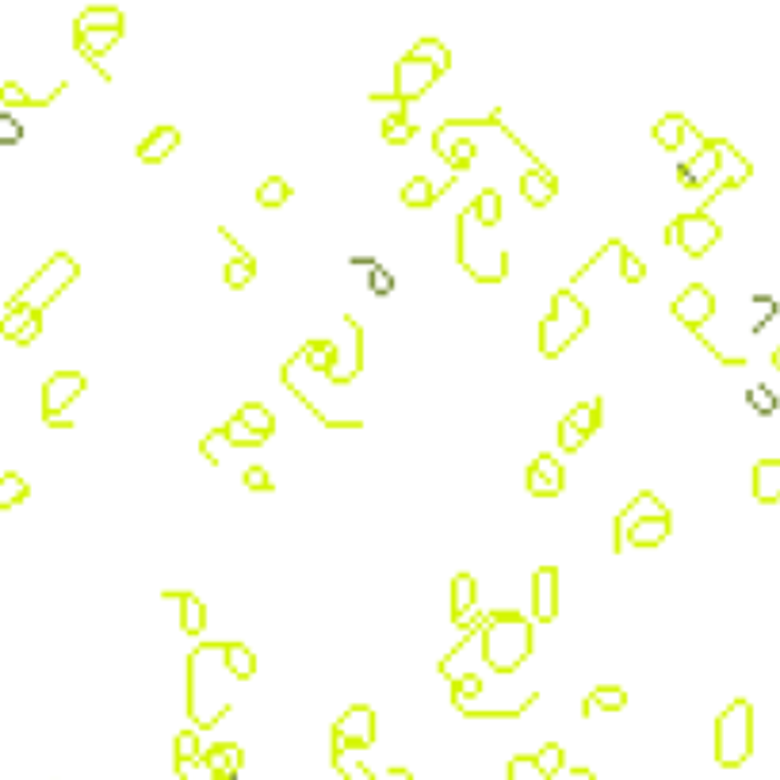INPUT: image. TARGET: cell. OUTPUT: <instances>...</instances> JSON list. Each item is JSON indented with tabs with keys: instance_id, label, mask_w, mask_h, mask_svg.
Here are the masks:
<instances>
[{
	"instance_id": "42",
	"label": "cell",
	"mask_w": 780,
	"mask_h": 780,
	"mask_svg": "<svg viewBox=\"0 0 780 780\" xmlns=\"http://www.w3.org/2000/svg\"><path fill=\"white\" fill-rule=\"evenodd\" d=\"M222 433H226V440H230V448H260V444H264L260 436H253L245 425H241L238 413H234L230 421H222Z\"/></svg>"
},
{
	"instance_id": "39",
	"label": "cell",
	"mask_w": 780,
	"mask_h": 780,
	"mask_svg": "<svg viewBox=\"0 0 780 780\" xmlns=\"http://www.w3.org/2000/svg\"><path fill=\"white\" fill-rule=\"evenodd\" d=\"M532 765H536V773H540L543 780H551L559 769H566V750L559 742H547V746H540V750L532 754Z\"/></svg>"
},
{
	"instance_id": "48",
	"label": "cell",
	"mask_w": 780,
	"mask_h": 780,
	"mask_svg": "<svg viewBox=\"0 0 780 780\" xmlns=\"http://www.w3.org/2000/svg\"><path fill=\"white\" fill-rule=\"evenodd\" d=\"M245 486H249V490H257V494L276 490V482H272V475H268L264 467H249V471H245Z\"/></svg>"
},
{
	"instance_id": "36",
	"label": "cell",
	"mask_w": 780,
	"mask_h": 780,
	"mask_svg": "<svg viewBox=\"0 0 780 780\" xmlns=\"http://www.w3.org/2000/svg\"><path fill=\"white\" fill-rule=\"evenodd\" d=\"M287 199H291V184H287L283 176H264V180H260L257 207H264V211H280Z\"/></svg>"
},
{
	"instance_id": "38",
	"label": "cell",
	"mask_w": 780,
	"mask_h": 780,
	"mask_svg": "<svg viewBox=\"0 0 780 780\" xmlns=\"http://www.w3.org/2000/svg\"><path fill=\"white\" fill-rule=\"evenodd\" d=\"M413 134H417V127L406 119V111L402 108L383 115V142H387V146H406Z\"/></svg>"
},
{
	"instance_id": "5",
	"label": "cell",
	"mask_w": 780,
	"mask_h": 780,
	"mask_svg": "<svg viewBox=\"0 0 780 780\" xmlns=\"http://www.w3.org/2000/svg\"><path fill=\"white\" fill-rule=\"evenodd\" d=\"M81 276V268H77V260L69 257V253H54V257L46 260L43 268L31 276V280L23 283L20 291L8 299V303L16 306H31V310H46V306L54 303V299H62V291L69 283Z\"/></svg>"
},
{
	"instance_id": "2",
	"label": "cell",
	"mask_w": 780,
	"mask_h": 780,
	"mask_svg": "<svg viewBox=\"0 0 780 780\" xmlns=\"http://www.w3.org/2000/svg\"><path fill=\"white\" fill-rule=\"evenodd\" d=\"M478 647H482V658L494 673H513L532 658L536 631L528 624V616L517 608L486 612L478 620Z\"/></svg>"
},
{
	"instance_id": "27",
	"label": "cell",
	"mask_w": 780,
	"mask_h": 780,
	"mask_svg": "<svg viewBox=\"0 0 780 780\" xmlns=\"http://www.w3.org/2000/svg\"><path fill=\"white\" fill-rule=\"evenodd\" d=\"M754 498L761 505L780 501V459H758L754 463Z\"/></svg>"
},
{
	"instance_id": "20",
	"label": "cell",
	"mask_w": 780,
	"mask_h": 780,
	"mask_svg": "<svg viewBox=\"0 0 780 780\" xmlns=\"http://www.w3.org/2000/svg\"><path fill=\"white\" fill-rule=\"evenodd\" d=\"M475 601H478V585L471 574H455L452 578V620L455 628H475L478 624V612H475Z\"/></svg>"
},
{
	"instance_id": "37",
	"label": "cell",
	"mask_w": 780,
	"mask_h": 780,
	"mask_svg": "<svg viewBox=\"0 0 780 780\" xmlns=\"http://www.w3.org/2000/svg\"><path fill=\"white\" fill-rule=\"evenodd\" d=\"M27 498H31V486L23 482V475H16V471L0 475V513L16 509V505H23Z\"/></svg>"
},
{
	"instance_id": "30",
	"label": "cell",
	"mask_w": 780,
	"mask_h": 780,
	"mask_svg": "<svg viewBox=\"0 0 780 780\" xmlns=\"http://www.w3.org/2000/svg\"><path fill=\"white\" fill-rule=\"evenodd\" d=\"M440 195H444V188H436L429 176H413L410 184L398 192V199H402V207H410V211H429V207H436Z\"/></svg>"
},
{
	"instance_id": "15",
	"label": "cell",
	"mask_w": 780,
	"mask_h": 780,
	"mask_svg": "<svg viewBox=\"0 0 780 780\" xmlns=\"http://www.w3.org/2000/svg\"><path fill=\"white\" fill-rule=\"evenodd\" d=\"M715 173H719V150H715V142H708V138H704V146L696 153L681 157V169H677L685 188H704V192L715 184Z\"/></svg>"
},
{
	"instance_id": "4",
	"label": "cell",
	"mask_w": 780,
	"mask_h": 780,
	"mask_svg": "<svg viewBox=\"0 0 780 780\" xmlns=\"http://www.w3.org/2000/svg\"><path fill=\"white\" fill-rule=\"evenodd\" d=\"M712 750L715 761L723 769H738L746 765L750 754H754V704L750 700H731L719 719H715V735H712Z\"/></svg>"
},
{
	"instance_id": "47",
	"label": "cell",
	"mask_w": 780,
	"mask_h": 780,
	"mask_svg": "<svg viewBox=\"0 0 780 780\" xmlns=\"http://www.w3.org/2000/svg\"><path fill=\"white\" fill-rule=\"evenodd\" d=\"M20 138H23V127L16 123V115L12 111H0V146H12Z\"/></svg>"
},
{
	"instance_id": "18",
	"label": "cell",
	"mask_w": 780,
	"mask_h": 780,
	"mask_svg": "<svg viewBox=\"0 0 780 780\" xmlns=\"http://www.w3.org/2000/svg\"><path fill=\"white\" fill-rule=\"evenodd\" d=\"M123 31H127V27H96V31H81V35H73V46H77V54H81V58H85L88 65H96L104 81H111V73H108V69H104L100 62H104V54H108L111 46L123 39Z\"/></svg>"
},
{
	"instance_id": "13",
	"label": "cell",
	"mask_w": 780,
	"mask_h": 780,
	"mask_svg": "<svg viewBox=\"0 0 780 780\" xmlns=\"http://www.w3.org/2000/svg\"><path fill=\"white\" fill-rule=\"evenodd\" d=\"M670 314L677 318V322L685 325V329H693V333H700L704 325L712 322V314H715V295L704 287V283H689L677 299H673L670 306Z\"/></svg>"
},
{
	"instance_id": "9",
	"label": "cell",
	"mask_w": 780,
	"mask_h": 780,
	"mask_svg": "<svg viewBox=\"0 0 780 780\" xmlns=\"http://www.w3.org/2000/svg\"><path fill=\"white\" fill-rule=\"evenodd\" d=\"M88 379L81 371H54L43 383V421L54 425V429H65V410L85 394Z\"/></svg>"
},
{
	"instance_id": "44",
	"label": "cell",
	"mask_w": 780,
	"mask_h": 780,
	"mask_svg": "<svg viewBox=\"0 0 780 780\" xmlns=\"http://www.w3.org/2000/svg\"><path fill=\"white\" fill-rule=\"evenodd\" d=\"M176 777L180 780H215V773L207 769V761H203V754H199V758L176 761Z\"/></svg>"
},
{
	"instance_id": "7",
	"label": "cell",
	"mask_w": 780,
	"mask_h": 780,
	"mask_svg": "<svg viewBox=\"0 0 780 780\" xmlns=\"http://www.w3.org/2000/svg\"><path fill=\"white\" fill-rule=\"evenodd\" d=\"M719 238H723V230H719V222H715L708 211L677 215L670 222V230H666V241H670V245H681L689 257H704V253H712V245Z\"/></svg>"
},
{
	"instance_id": "16",
	"label": "cell",
	"mask_w": 780,
	"mask_h": 780,
	"mask_svg": "<svg viewBox=\"0 0 780 780\" xmlns=\"http://www.w3.org/2000/svg\"><path fill=\"white\" fill-rule=\"evenodd\" d=\"M559 616V570L555 566H540L532 574V620L536 624H551Z\"/></svg>"
},
{
	"instance_id": "40",
	"label": "cell",
	"mask_w": 780,
	"mask_h": 780,
	"mask_svg": "<svg viewBox=\"0 0 780 780\" xmlns=\"http://www.w3.org/2000/svg\"><path fill=\"white\" fill-rule=\"evenodd\" d=\"M410 54H417V58H429V62H433L440 73H448V69H452V54H448V46L440 43V39H433V35L417 39V43L410 46Z\"/></svg>"
},
{
	"instance_id": "14",
	"label": "cell",
	"mask_w": 780,
	"mask_h": 780,
	"mask_svg": "<svg viewBox=\"0 0 780 780\" xmlns=\"http://www.w3.org/2000/svg\"><path fill=\"white\" fill-rule=\"evenodd\" d=\"M658 513H670L662 501L654 498L650 490H643V494H635V498L620 509V517H616V524H612V551L620 555L624 547H628V532H631V524H639L643 517H658Z\"/></svg>"
},
{
	"instance_id": "35",
	"label": "cell",
	"mask_w": 780,
	"mask_h": 780,
	"mask_svg": "<svg viewBox=\"0 0 780 780\" xmlns=\"http://www.w3.org/2000/svg\"><path fill=\"white\" fill-rule=\"evenodd\" d=\"M238 417H241V425H245L253 436H260V440H268V436L276 433V417H272L268 406H260V402H245L238 410Z\"/></svg>"
},
{
	"instance_id": "45",
	"label": "cell",
	"mask_w": 780,
	"mask_h": 780,
	"mask_svg": "<svg viewBox=\"0 0 780 780\" xmlns=\"http://www.w3.org/2000/svg\"><path fill=\"white\" fill-rule=\"evenodd\" d=\"M173 754H176V761H184V758H199L203 750H199V735H195L192 727L188 731H180L176 735V742H173Z\"/></svg>"
},
{
	"instance_id": "1",
	"label": "cell",
	"mask_w": 780,
	"mask_h": 780,
	"mask_svg": "<svg viewBox=\"0 0 780 780\" xmlns=\"http://www.w3.org/2000/svg\"><path fill=\"white\" fill-rule=\"evenodd\" d=\"M222 677H234L222 662V643H199L188 654V715L199 731H211L230 712V696L222 693Z\"/></svg>"
},
{
	"instance_id": "11",
	"label": "cell",
	"mask_w": 780,
	"mask_h": 780,
	"mask_svg": "<svg viewBox=\"0 0 780 780\" xmlns=\"http://www.w3.org/2000/svg\"><path fill=\"white\" fill-rule=\"evenodd\" d=\"M715 150H719V173L715 176H723V180H715L712 188L704 192V207H712V199H719L723 192H735V188H742L746 180H750V173H754V165L742 157V153L727 142V138H715Z\"/></svg>"
},
{
	"instance_id": "32",
	"label": "cell",
	"mask_w": 780,
	"mask_h": 780,
	"mask_svg": "<svg viewBox=\"0 0 780 780\" xmlns=\"http://www.w3.org/2000/svg\"><path fill=\"white\" fill-rule=\"evenodd\" d=\"M222 662H226V670L234 673L238 681H249V677L257 673V654H253V647L238 643V639L222 643Z\"/></svg>"
},
{
	"instance_id": "8",
	"label": "cell",
	"mask_w": 780,
	"mask_h": 780,
	"mask_svg": "<svg viewBox=\"0 0 780 780\" xmlns=\"http://www.w3.org/2000/svg\"><path fill=\"white\" fill-rule=\"evenodd\" d=\"M601 421H605V398H601V394L578 402V406L559 421V429H555V436H559V452H582L585 444H589V436L601 429Z\"/></svg>"
},
{
	"instance_id": "6",
	"label": "cell",
	"mask_w": 780,
	"mask_h": 780,
	"mask_svg": "<svg viewBox=\"0 0 780 780\" xmlns=\"http://www.w3.org/2000/svg\"><path fill=\"white\" fill-rule=\"evenodd\" d=\"M444 73L436 69L429 58H417V54H406V58H398L394 65V88L390 92H371V100L375 104H383V100H394V104H413V100H421L429 88L440 81Z\"/></svg>"
},
{
	"instance_id": "31",
	"label": "cell",
	"mask_w": 780,
	"mask_h": 780,
	"mask_svg": "<svg viewBox=\"0 0 780 780\" xmlns=\"http://www.w3.org/2000/svg\"><path fill=\"white\" fill-rule=\"evenodd\" d=\"M624 708H628V693H624L620 685H597V689L582 700L585 719L593 712H624Z\"/></svg>"
},
{
	"instance_id": "21",
	"label": "cell",
	"mask_w": 780,
	"mask_h": 780,
	"mask_svg": "<svg viewBox=\"0 0 780 780\" xmlns=\"http://www.w3.org/2000/svg\"><path fill=\"white\" fill-rule=\"evenodd\" d=\"M203 761H207V769L215 773V780H238L241 769H245V750H241L238 742H215V746L203 754Z\"/></svg>"
},
{
	"instance_id": "50",
	"label": "cell",
	"mask_w": 780,
	"mask_h": 780,
	"mask_svg": "<svg viewBox=\"0 0 780 780\" xmlns=\"http://www.w3.org/2000/svg\"><path fill=\"white\" fill-rule=\"evenodd\" d=\"M551 780H597V777H593L589 769H559Z\"/></svg>"
},
{
	"instance_id": "26",
	"label": "cell",
	"mask_w": 780,
	"mask_h": 780,
	"mask_svg": "<svg viewBox=\"0 0 780 780\" xmlns=\"http://www.w3.org/2000/svg\"><path fill=\"white\" fill-rule=\"evenodd\" d=\"M62 92H65V81H62V85L50 88L46 96H31V92H23L16 81H4V85H0V104H4V111H12V108H46V104H54Z\"/></svg>"
},
{
	"instance_id": "10",
	"label": "cell",
	"mask_w": 780,
	"mask_h": 780,
	"mask_svg": "<svg viewBox=\"0 0 780 780\" xmlns=\"http://www.w3.org/2000/svg\"><path fill=\"white\" fill-rule=\"evenodd\" d=\"M375 742V708L352 704L333 723V750H368Z\"/></svg>"
},
{
	"instance_id": "28",
	"label": "cell",
	"mask_w": 780,
	"mask_h": 780,
	"mask_svg": "<svg viewBox=\"0 0 780 780\" xmlns=\"http://www.w3.org/2000/svg\"><path fill=\"white\" fill-rule=\"evenodd\" d=\"M689 119L681 115V111H670V115H662L654 127H650V134H654V142L662 146V150H670V153H677L681 150V142H685V134H689Z\"/></svg>"
},
{
	"instance_id": "51",
	"label": "cell",
	"mask_w": 780,
	"mask_h": 780,
	"mask_svg": "<svg viewBox=\"0 0 780 780\" xmlns=\"http://www.w3.org/2000/svg\"><path fill=\"white\" fill-rule=\"evenodd\" d=\"M379 780H413V773H410V769H387V773H383Z\"/></svg>"
},
{
	"instance_id": "25",
	"label": "cell",
	"mask_w": 780,
	"mask_h": 780,
	"mask_svg": "<svg viewBox=\"0 0 780 780\" xmlns=\"http://www.w3.org/2000/svg\"><path fill=\"white\" fill-rule=\"evenodd\" d=\"M169 601H180V631L184 635H203V628H207V605L195 597V593H188V589H173V593H165Z\"/></svg>"
},
{
	"instance_id": "43",
	"label": "cell",
	"mask_w": 780,
	"mask_h": 780,
	"mask_svg": "<svg viewBox=\"0 0 780 780\" xmlns=\"http://www.w3.org/2000/svg\"><path fill=\"white\" fill-rule=\"evenodd\" d=\"M226 448H230V440H226V433H222V425H218V429H211V433L199 440V452H203V459H207V463H215V467L222 463V452H226Z\"/></svg>"
},
{
	"instance_id": "3",
	"label": "cell",
	"mask_w": 780,
	"mask_h": 780,
	"mask_svg": "<svg viewBox=\"0 0 780 780\" xmlns=\"http://www.w3.org/2000/svg\"><path fill=\"white\" fill-rule=\"evenodd\" d=\"M585 329H589V306L570 287L555 291L551 295V310H547V318L540 322V356L543 360L563 356Z\"/></svg>"
},
{
	"instance_id": "29",
	"label": "cell",
	"mask_w": 780,
	"mask_h": 780,
	"mask_svg": "<svg viewBox=\"0 0 780 780\" xmlns=\"http://www.w3.org/2000/svg\"><path fill=\"white\" fill-rule=\"evenodd\" d=\"M96 27H127L123 8H115V4H92V8H85V12L73 20V35L96 31Z\"/></svg>"
},
{
	"instance_id": "22",
	"label": "cell",
	"mask_w": 780,
	"mask_h": 780,
	"mask_svg": "<svg viewBox=\"0 0 780 780\" xmlns=\"http://www.w3.org/2000/svg\"><path fill=\"white\" fill-rule=\"evenodd\" d=\"M218 234H222V238L238 249V257L222 268V280H226V287H230V291H241V287H249V283H253V276H257V257H253V253H249V249H245V245H241V241L234 238L230 230H218Z\"/></svg>"
},
{
	"instance_id": "17",
	"label": "cell",
	"mask_w": 780,
	"mask_h": 780,
	"mask_svg": "<svg viewBox=\"0 0 780 780\" xmlns=\"http://www.w3.org/2000/svg\"><path fill=\"white\" fill-rule=\"evenodd\" d=\"M520 195H524V203H528V207L543 211V207H551V203H555V195H559V180H555V173H551L543 161H528V169H524V176H520Z\"/></svg>"
},
{
	"instance_id": "24",
	"label": "cell",
	"mask_w": 780,
	"mask_h": 780,
	"mask_svg": "<svg viewBox=\"0 0 780 780\" xmlns=\"http://www.w3.org/2000/svg\"><path fill=\"white\" fill-rule=\"evenodd\" d=\"M673 532V517L670 513H658V517H643L639 524H631L628 543L631 547H662L670 540Z\"/></svg>"
},
{
	"instance_id": "19",
	"label": "cell",
	"mask_w": 780,
	"mask_h": 780,
	"mask_svg": "<svg viewBox=\"0 0 780 780\" xmlns=\"http://www.w3.org/2000/svg\"><path fill=\"white\" fill-rule=\"evenodd\" d=\"M39 333H43V310L8 303L4 318H0V337H8V341H16V345H31Z\"/></svg>"
},
{
	"instance_id": "33",
	"label": "cell",
	"mask_w": 780,
	"mask_h": 780,
	"mask_svg": "<svg viewBox=\"0 0 780 780\" xmlns=\"http://www.w3.org/2000/svg\"><path fill=\"white\" fill-rule=\"evenodd\" d=\"M299 360H303L310 371H329L337 368V360H341V348L333 345V341H310V345H303V352H299Z\"/></svg>"
},
{
	"instance_id": "49",
	"label": "cell",
	"mask_w": 780,
	"mask_h": 780,
	"mask_svg": "<svg viewBox=\"0 0 780 780\" xmlns=\"http://www.w3.org/2000/svg\"><path fill=\"white\" fill-rule=\"evenodd\" d=\"M368 287H371V291H390V287H394V280H390L387 272H383V268H379V264H375V272H371Z\"/></svg>"
},
{
	"instance_id": "34",
	"label": "cell",
	"mask_w": 780,
	"mask_h": 780,
	"mask_svg": "<svg viewBox=\"0 0 780 780\" xmlns=\"http://www.w3.org/2000/svg\"><path fill=\"white\" fill-rule=\"evenodd\" d=\"M471 215H475V222L482 226V230H494L501 222V195L494 192V188H482V192L471 199V207H467Z\"/></svg>"
},
{
	"instance_id": "46",
	"label": "cell",
	"mask_w": 780,
	"mask_h": 780,
	"mask_svg": "<svg viewBox=\"0 0 780 780\" xmlns=\"http://www.w3.org/2000/svg\"><path fill=\"white\" fill-rule=\"evenodd\" d=\"M620 260H624V272H620V276H624V280H628V283H643V280H647V264H643V260L635 257V253H631L628 245H624V253H620Z\"/></svg>"
},
{
	"instance_id": "23",
	"label": "cell",
	"mask_w": 780,
	"mask_h": 780,
	"mask_svg": "<svg viewBox=\"0 0 780 780\" xmlns=\"http://www.w3.org/2000/svg\"><path fill=\"white\" fill-rule=\"evenodd\" d=\"M180 146V130L176 127H157L150 130L142 142H138V161H146V165H161L165 157H173V150Z\"/></svg>"
},
{
	"instance_id": "12",
	"label": "cell",
	"mask_w": 780,
	"mask_h": 780,
	"mask_svg": "<svg viewBox=\"0 0 780 780\" xmlns=\"http://www.w3.org/2000/svg\"><path fill=\"white\" fill-rule=\"evenodd\" d=\"M524 486H528L532 498H559L566 490V467L559 463V455H532V463L524 471Z\"/></svg>"
},
{
	"instance_id": "41",
	"label": "cell",
	"mask_w": 780,
	"mask_h": 780,
	"mask_svg": "<svg viewBox=\"0 0 780 780\" xmlns=\"http://www.w3.org/2000/svg\"><path fill=\"white\" fill-rule=\"evenodd\" d=\"M333 769H337V773H341L345 780H379L368 769V765H364V761L352 758L348 750H333Z\"/></svg>"
}]
</instances>
